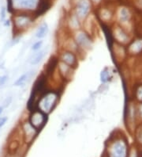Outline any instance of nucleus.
<instances>
[{
	"instance_id": "obj_32",
	"label": "nucleus",
	"mask_w": 142,
	"mask_h": 157,
	"mask_svg": "<svg viewBox=\"0 0 142 157\" xmlns=\"http://www.w3.org/2000/svg\"><path fill=\"white\" fill-rule=\"evenodd\" d=\"M6 22H5V25H10V21L8 20V21H6Z\"/></svg>"
},
{
	"instance_id": "obj_13",
	"label": "nucleus",
	"mask_w": 142,
	"mask_h": 157,
	"mask_svg": "<svg viewBox=\"0 0 142 157\" xmlns=\"http://www.w3.org/2000/svg\"><path fill=\"white\" fill-rule=\"evenodd\" d=\"M100 6L101 7L99 8L97 11V17L99 18V21L100 23L109 25L110 22L115 18V11H112L109 7H103V6Z\"/></svg>"
},
{
	"instance_id": "obj_17",
	"label": "nucleus",
	"mask_w": 142,
	"mask_h": 157,
	"mask_svg": "<svg viewBox=\"0 0 142 157\" xmlns=\"http://www.w3.org/2000/svg\"><path fill=\"white\" fill-rule=\"evenodd\" d=\"M115 70L111 68L106 67L100 72V82L102 84L106 85L108 83H110L115 78Z\"/></svg>"
},
{
	"instance_id": "obj_7",
	"label": "nucleus",
	"mask_w": 142,
	"mask_h": 157,
	"mask_svg": "<svg viewBox=\"0 0 142 157\" xmlns=\"http://www.w3.org/2000/svg\"><path fill=\"white\" fill-rule=\"evenodd\" d=\"M115 18L117 21L116 24L122 26L123 28H125V29H127L130 32V30L129 29L128 27L130 26V24L132 22L133 14L128 7L124 6L119 7L118 10L115 11Z\"/></svg>"
},
{
	"instance_id": "obj_28",
	"label": "nucleus",
	"mask_w": 142,
	"mask_h": 157,
	"mask_svg": "<svg viewBox=\"0 0 142 157\" xmlns=\"http://www.w3.org/2000/svg\"><path fill=\"white\" fill-rule=\"evenodd\" d=\"M7 76L6 75H3V76H1L0 77V86L1 85H3L6 82V80H7Z\"/></svg>"
},
{
	"instance_id": "obj_9",
	"label": "nucleus",
	"mask_w": 142,
	"mask_h": 157,
	"mask_svg": "<svg viewBox=\"0 0 142 157\" xmlns=\"http://www.w3.org/2000/svg\"><path fill=\"white\" fill-rule=\"evenodd\" d=\"M58 58L60 61L65 63L66 64L70 66L75 70L79 65L80 56L72 51L62 49L58 55Z\"/></svg>"
},
{
	"instance_id": "obj_10",
	"label": "nucleus",
	"mask_w": 142,
	"mask_h": 157,
	"mask_svg": "<svg viewBox=\"0 0 142 157\" xmlns=\"http://www.w3.org/2000/svg\"><path fill=\"white\" fill-rule=\"evenodd\" d=\"M40 0H12L13 10L34 13Z\"/></svg>"
},
{
	"instance_id": "obj_3",
	"label": "nucleus",
	"mask_w": 142,
	"mask_h": 157,
	"mask_svg": "<svg viewBox=\"0 0 142 157\" xmlns=\"http://www.w3.org/2000/svg\"><path fill=\"white\" fill-rule=\"evenodd\" d=\"M36 18L33 13L18 11L13 17V25L16 33L20 34L27 30L35 22Z\"/></svg>"
},
{
	"instance_id": "obj_16",
	"label": "nucleus",
	"mask_w": 142,
	"mask_h": 157,
	"mask_svg": "<svg viewBox=\"0 0 142 157\" xmlns=\"http://www.w3.org/2000/svg\"><path fill=\"white\" fill-rule=\"evenodd\" d=\"M67 27L72 34L82 28V22L76 16V14L73 12L69 15V18L67 19Z\"/></svg>"
},
{
	"instance_id": "obj_8",
	"label": "nucleus",
	"mask_w": 142,
	"mask_h": 157,
	"mask_svg": "<svg viewBox=\"0 0 142 157\" xmlns=\"http://www.w3.org/2000/svg\"><path fill=\"white\" fill-rule=\"evenodd\" d=\"M28 120L38 131H40L47 124L48 120V115L36 109L29 113Z\"/></svg>"
},
{
	"instance_id": "obj_11",
	"label": "nucleus",
	"mask_w": 142,
	"mask_h": 157,
	"mask_svg": "<svg viewBox=\"0 0 142 157\" xmlns=\"http://www.w3.org/2000/svg\"><path fill=\"white\" fill-rule=\"evenodd\" d=\"M20 127L23 133V136L25 138V143L27 144L31 143L40 132L28 121V119L21 121Z\"/></svg>"
},
{
	"instance_id": "obj_19",
	"label": "nucleus",
	"mask_w": 142,
	"mask_h": 157,
	"mask_svg": "<svg viewBox=\"0 0 142 157\" xmlns=\"http://www.w3.org/2000/svg\"><path fill=\"white\" fill-rule=\"evenodd\" d=\"M49 33V27L47 22H42L36 31V37L38 40H43Z\"/></svg>"
},
{
	"instance_id": "obj_15",
	"label": "nucleus",
	"mask_w": 142,
	"mask_h": 157,
	"mask_svg": "<svg viewBox=\"0 0 142 157\" xmlns=\"http://www.w3.org/2000/svg\"><path fill=\"white\" fill-rule=\"evenodd\" d=\"M52 3L53 0H40L37 8L33 13L35 17L37 18L40 16H43L45 13H47L50 10V8L52 6Z\"/></svg>"
},
{
	"instance_id": "obj_31",
	"label": "nucleus",
	"mask_w": 142,
	"mask_h": 157,
	"mask_svg": "<svg viewBox=\"0 0 142 157\" xmlns=\"http://www.w3.org/2000/svg\"><path fill=\"white\" fill-rule=\"evenodd\" d=\"M3 106H0V115H1V114L3 113Z\"/></svg>"
},
{
	"instance_id": "obj_22",
	"label": "nucleus",
	"mask_w": 142,
	"mask_h": 157,
	"mask_svg": "<svg viewBox=\"0 0 142 157\" xmlns=\"http://www.w3.org/2000/svg\"><path fill=\"white\" fill-rule=\"evenodd\" d=\"M30 77V72H26L23 75H21L17 80H16L13 83L14 86L16 87H20L24 85L28 80V78Z\"/></svg>"
},
{
	"instance_id": "obj_2",
	"label": "nucleus",
	"mask_w": 142,
	"mask_h": 157,
	"mask_svg": "<svg viewBox=\"0 0 142 157\" xmlns=\"http://www.w3.org/2000/svg\"><path fill=\"white\" fill-rule=\"evenodd\" d=\"M60 97L61 94L58 89L55 90L47 88L38 98L36 104V109L42 111L47 115H49L58 106Z\"/></svg>"
},
{
	"instance_id": "obj_25",
	"label": "nucleus",
	"mask_w": 142,
	"mask_h": 157,
	"mask_svg": "<svg viewBox=\"0 0 142 157\" xmlns=\"http://www.w3.org/2000/svg\"><path fill=\"white\" fill-rule=\"evenodd\" d=\"M136 108H137V117L138 123L142 122V102L137 103Z\"/></svg>"
},
{
	"instance_id": "obj_30",
	"label": "nucleus",
	"mask_w": 142,
	"mask_h": 157,
	"mask_svg": "<svg viewBox=\"0 0 142 157\" xmlns=\"http://www.w3.org/2000/svg\"><path fill=\"white\" fill-rule=\"evenodd\" d=\"M136 3H137L138 8H139L140 10H142V0H137Z\"/></svg>"
},
{
	"instance_id": "obj_26",
	"label": "nucleus",
	"mask_w": 142,
	"mask_h": 157,
	"mask_svg": "<svg viewBox=\"0 0 142 157\" xmlns=\"http://www.w3.org/2000/svg\"><path fill=\"white\" fill-rule=\"evenodd\" d=\"M90 2H91L92 6H95V7L97 6L98 7L103 4V0H90Z\"/></svg>"
},
{
	"instance_id": "obj_4",
	"label": "nucleus",
	"mask_w": 142,
	"mask_h": 157,
	"mask_svg": "<svg viewBox=\"0 0 142 157\" xmlns=\"http://www.w3.org/2000/svg\"><path fill=\"white\" fill-rule=\"evenodd\" d=\"M72 37L79 47V49L83 53H86L92 49L94 44L93 36L88 33L83 28L73 32L72 34Z\"/></svg>"
},
{
	"instance_id": "obj_18",
	"label": "nucleus",
	"mask_w": 142,
	"mask_h": 157,
	"mask_svg": "<svg viewBox=\"0 0 142 157\" xmlns=\"http://www.w3.org/2000/svg\"><path fill=\"white\" fill-rule=\"evenodd\" d=\"M47 50L46 49H41L40 50H39L37 52H35L33 54V56H32V57L30 58V60H29L30 64L33 65V66L39 64L43 60V59L45 57V56L47 54Z\"/></svg>"
},
{
	"instance_id": "obj_1",
	"label": "nucleus",
	"mask_w": 142,
	"mask_h": 157,
	"mask_svg": "<svg viewBox=\"0 0 142 157\" xmlns=\"http://www.w3.org/2000/svg\"><path fill=\"white\" fill-rule=\"evenodd\" d=\"M130 148L125 135L120 131L115 132L107 143V157H128Z\"/></svg>"
},
{
	"instance_id": "obj_20",
	"label": "nucleus",
	"mask_w": 142,
	"mask_h": 157,
	"mask_svg": "<svg viewBox=\"0 0 142 157\" xmlns=\"http://www.w3.org/2000/svg\"><path fill=\"white\" fill-rule=\"evenodd\" d=\"M132 99L137 103L142 102V82L138 83L133 87Z\"/></svg>"
},
{
	"instance_id": "obj_6",
	"label": "nucleus",
	"mask_w": 142,
	"mask_h": 157,
	"mask_svg": "<svg viewBox=\"0 0 142 157\" xmlns=\"http://www.w3.org/2000/svg\"><path fill=\"white\" fill-rule=\"evenodd\" d=\"M92 5L90 0H77L73 12L82 22L87 19L91 13Z\"/></svg>"
},
{
	"instance_id": "obj_14",
	"label": "nucleus",
	"mask_w": 142,
	"mask_h": 157,
	"mask_svg": "<svg viewBox=\"0 0 142 157\" xmlns=\"http://www.w3.org/2000/svg\"><path fill=\"white\" fill-rule=\"evenodd\" d=\"M128 55L131 56H137L142 53V37L133 39L126 46Z\"/></svg>"
},
{
	"instance_id": "obj_27",
	"label": "nucleus",
	"mask_w": 142,
	"mask_h": 157,
	"mask_svg": "<svg viewBox=\"0 0 142 157\" xmlns=\"http://www.w3.org/2000/svg\"><path fill=\"white\" fill-rule=\"evenodd\" d=\"M7 121H8V117H3L0 118V129H2V127L4 126Z\"/></svg>"
},
{
	"instance_id": "obj_29",
	"label": "nucleus",
	"mask_w": 142,
	"mask_h": 157,
	"mask_svg": "<svg viewBox=\"0 0 142 157\" xmlns=\"http://www.w3.org/2000/svg\"><path fill=\"white\" fill-rule=\"evenodd\" d=\"M5 18H6V9L4 7H3L1 10V20L4 21Z\"/></svg>"
},
{
	"instance_id": "obj_24",
	"label": "nucleus",
	"mask_w": 142,
	"mask_h": 157,
	"mask_svg": "<svg viewBox=\"0 0 142 157\" xmlns=\"http://www.w3.org/2000/svg\"><path fill=\"white\" fill-rule=\"evenodd\" d=\"M43 44V40H38L33 44V45H32V47H31V49L33 52H37L42 49Z\"/></svg>"
},
{
	"instance_id": "obj_12",
	"label": "nucleus",
	"mask_w": 142,
	"mask_h": 157,
	"mask_svg": "<svg viewBox=\"0 0 142 157\" xmlns=\"http://www.w3.org/2000/svg\"><path fill=\"white\" fill-rule=\"evenodd\" d=\"M74 71L75 69L58 60L56 71L62 80H63L65 83L70 81L74 75Z\"/></svg>"
},
{
	"instance_id": "obj_23",
	"label": "nucleus",
	"mask_w": 142,
	"mask_h": 157,
	"mask_svg": "<svg viewBox=\"0 0 142 157\" xmlns=\"http://www.w3.org/2000/svg\"><path fill=\"white\" fill-rule=\"evenodd\" d=\"M140 147L137 146V145H135V146H133L132 148H130V152H129V155L128 157H140Z\"/></svg>"
},
{
	"instance_id": "obj_21",
	"label": "nucleus",
	"mask_w": 142,
	"mask_h": 157,
	"mask_svg": "<svg viewBox=\"0 0 142 157\" xmlns=\"http://www.w3.org/2000/svg\"><path fill=\"white\" fill-rule=\"evenodd\" d=\"M134 139L136 141V145L140 148L142 147V122L137 124L134 131H133Z\"/></svg>"
},
{
	"instance_id": "obj_5",
	"label": "nucleus",
	"mask_w": 142,
	"mask_h": 157,
	"mask_svg": "<svg viewBox=\"0 0 142 157\" xmlns=\"http://www.w3.org/2000/svg\"><path fill=\"white\" fill-rule=\"evenodd\" d=\"M111 34L114 42L124 46H127L133 40V36L130 31L118 24L111 28Z\"/></svg>"
}]
</instances>
